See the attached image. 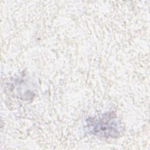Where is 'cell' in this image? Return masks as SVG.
<instances>
[{
	"mask_svg": "<svg viewBox=\"0 0 150 150\" xmlns=\"http://www.w3.org/2000/svg\"><path fill=\"white\" fill-rule=\"evenodd\" d=\"M85 128L89 134L103 138H117L120 136L122 127L112 112H107L86 120Z\"/></svg>",
	"mask_w": 150,
	"mask_h": 150,
	"instance_id": "6da1fadb",
	"label": "cell"
}]
</instances>
